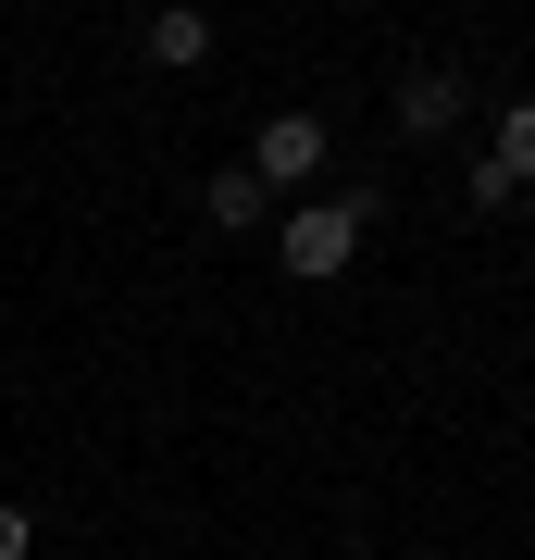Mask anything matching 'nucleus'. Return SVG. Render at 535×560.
Returning a JSON list of instances; mask_svg holds the SVG:
<instances>
[{"instance_id": "nucleus-1", "label": "nucleus", "mask_w": 535, "mask_h": 560, "mask_svg": "<svg viewBox=\"0 0 535 560\" xmlns=\"http://www.w3.org/2000/svg\"><path fill=\"white\" fill-rule=\"evenodd\" d=\"M275 249H287V275H312V287L349 275V249H361V200H299Z\"/></svg>"}, {"instance_id": "nucleus-2", "label": "nucleus", "mask_w": 535, "mask_h": 560, "mask_svg": "<svg viewBox=\"0 0 535 560\" xmlns=\"http://www.w3.org/2000/svg\"><path fill=\"white\" fill-rule=\"evenodd\" d=\"M312 175H324V113H275V125H261V150H249V187H261V200H275V187L299 200Z\"/></svg>"}, {"instance_id": "nucleus-3", "label": "nucleus", "mask_w": 535, "mask_h": 560, "mask_svg": "<svg viewBox=\"0 0 535 560\" xmlns=\"http://www.w3.org/2000/svg\"><path fill=\"white\" fill-rule=\"evenodd\" d=\"M449 113H461V75H437V62H411V75H398V125H411V138H437Z\"/></svg>"}, {"instance_id": "nucleus-4", "label": "nucleus", "mask_w": 535, "mask_h": 560, "mask_svg": "<svg viewBox=\"0 0 535 560\" xmlns=\"http://www.w3.org/2000/svg\"><path fill=\"white\" fill-rule=\"evenodd\" d=\"M150 62H212V13H150Z\"/></svg>"}, {"instance_id": "nucleus-5", "label": "nucleus", "mask_w": 535, "mask_h": 560, "mask_svg": "<svg viewBox=\"0 0 535 560\" xmlns=\"http://www.w3.org/2000/svg\"><path fill=\"white\" fill-rule=\"evenodd\" d=\"M486 175H535V101H511V113H498V150H486Z\"/></svg>"}, {"instance_id": "nucleus-6", "label": "nucleus", "mask_w": 535, "mask_h": 560, "mask_svg": "<svg viewBox=\"0 0 535 560\" xmlns=\"http://www.w3.org/2000/svg\"><path fill=\"white\" fill-rule=\"evenodd\" d=\"M199 212H212V224H261L275 200H261V187H249V162H237V175H212V187H199Z\"/></svg>"}, {"instance_id": "nucleus-7", "label": "nucleus", "mask_w": 535, "mask_h": 560, "mask_svg": "<svg viewBox=\"0 0 535 560\" xmlns=\"http://www.w3.org/2000/svg\"><path fill=\"white\" fill-rule=\"evenodd\" d=\"M25 548H38V523H25L13 499H0V560H25Z\"/></svg>"}]
</instances>
